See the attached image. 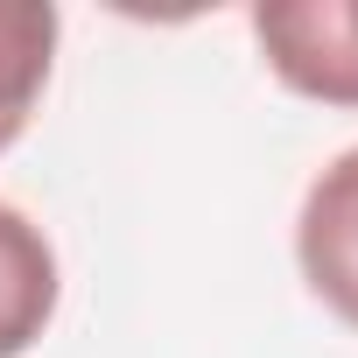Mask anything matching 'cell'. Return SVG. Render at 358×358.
Instances as JSON below:
<instances>
[{"instance_id": "cell-1", "label": "cell", "mask_w": 358, "mask_h": 358, "mask_svg": "<svg viewBox=\"0 0 358 358\" xmlns=\"http://www.w3.org/2000/svg\"><path fill=\"white\" fill-rule=\"evenodd\" d=\"M253 43L288 92L358 106V0H267L253 8Z\"/></svg>"}, {"instance_id": "cell-3", "label": "cell", "mask_w": 358, "mask_h": 358, "mask_svg": "<svg viewBox=\"0 0 358 358\" xmlns=\"http://www.w3.org/2000/svg\"><path fill=\"white\" fill-rule=\"evenodd\" d=\"M57 295H64V274H57L50 232L0 197V358H22L43 344Z\"/></svg>"}, {"instance_id": "cell-4", "label": "cell", "mask_w": 358, "mask_h": 358, "mask_svg": "<svg viewBox=\"0 0 358 358\" xmlns=\"http://www.w3.org/2000/svg\"><path fill=\"white\" fill-rule=\"evenodd\" d=\"M57 36H64V15L50 0H0V155L36 120V99L57 64Z\"/></svg>"}, {"instance_id": "cell-2", "label": "cell", "mask_w": 358, "mask_h": 358, "mask_svg": "<svg viewBox=\"0 0 358 358\" xmlns=\"http://www.w3.org/2000/svg\"><path fill=\"white\" fill-rule=\"evenodd\" d=\"M295 267L309 295L358 330V148L330 155L295 211Z\"/></svg>"}]
</instances>
